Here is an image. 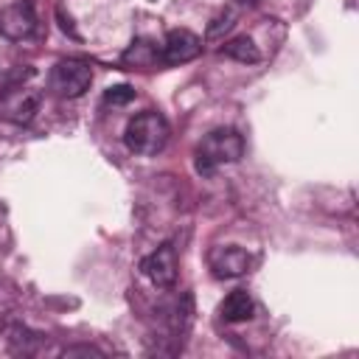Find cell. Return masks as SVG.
Segmentation results:
<instances>
[{
  "label": "cell",
  "mask_w": 359,
  "mask_h": 359,
  "mask_svg": "<svg viewBox=\"0 0 359 359\" xmlns=\"http://www.w3.org/2000/svg\"><path fill=\"white\" fill-rule=\"evenodd\" d=\"M202 50V39L185 28H177L165 36L163 48H160V62L163 65H185L191 59H196Z\"/></svg>",
  "instance_id": "obj_7"
},
{
  "label": "cell",
  "mask_w": 359,
  "mask_h": 359,
  "mask_svg": "<svg viewBox=\"0 0 359 359\" xmlns=\"http://www.w3.org/2000/svg\"><path fill=\"white\" fill-rule=\"evenodd\" d=\"M126 62H135L140 67H151V65L160 62V50L154 45H149V42H135L132 50L126 53Z\"/></svg>",
  "instance_id": "obj_11"
},
{
  "label": "cell",
  "mask_w": 359,
  "mask_h": 359,
  "mask_svg": "<svg viewBox=\"0 0 359 359\" xmlns=\"http://www.w3.org/2000/svg\"><path fill=\"white\" fill-rule=\"evenodd\" d=\"M168 121L160 115V112H140L135 115L129 123H126V132H123V140L129 146V151L135 154H143V157H154L165 149L168 143Z\"/></svg>",
  "instance_id": "obj_1"
},
{
  "label": "cell",
  "mask_w": 359,
  "mask_h": 359,
  "mask_svg": "<svg viewBox=\"0 0 359 359\" xmlns=\"http://www.w3.org/2000/svg\"><path fill=\"white\" fill-rule=\"evenodd\" d=\"M34 31H36V14H34L31 0H17L0 11V34L6 39L20 42V39L34 36Z\"/></svg>",
  "instance_id": "obj_5"
},
{
  "label": "cell",
  "mask_w": 359,
  "mask_h": 359,
  "mask_svg": "<svg viewBox=\"0 0 359 359\" xmlns=\"http://www.w3.org/2000/svg\"><path fill=\"white\" fill-rule=\"evenodd\" d=\"M93 84V67L81 59H62L50 70V90L62 98H79Z\"/></svg>",
  "instance_id": "obj_3"
},
{
  "label": "cell",
  "mask_w": 359,
  "mask_h": 359,
  "mask_svg": "<svg viewBox=\"0 0 359 359\" xmlns=\"http://www.w3.org/2000/svg\"><path fill=\"white\" fill-rule=\"evenodd\" d=\"M208 264H210V269H213L216 278H241V275L250 272L252 258L247 255V250H241L236 244H227V247L210 250Z\"/></svg>",
  "instance_id": "obj_8"
},
{
  "label": "cell",
  "mask_w": 359,
  "mask_h": 359,
  "mask_svg": "<svg viewBox=\"0 0 359 359\" xmlns=\"http://www.w3.org/2000/svg\"><path fill=\"white\" fill-rule=\"evenodd\" d=\"M252 311H255L252 297H250L244 289L230 292V294L222 300V306H219V314H222L227 323H244V320L252 317Z\"/></svg>",
  "instance_id": "obj_9"
},
{
  "label": "cell",
  "mask_w": 359,
  "mask_h": 359,
  "mask_svg": "<svg viewBox=\"0 0 359 359\" xmlns=\"http://www.w3.org/2000/svg\"><path fill=\"white\" fill-rule=\"evenodd\" d=\"M244 154V137L236 129H213L196 149V171L213 174L219 165L238 163Z\"/></svg>",
  "instance_id": "obj_2"
},
{
  "label": "cell",
  "mask_w": 359,
  "mask_h": 359,
  "mask_svg": "<svg viewBox=\"0 0 359 359\" xmlns=\"http://www.w3.org/2000/svg\"><path fill=\"white\" fill-rule=\"evenodd\" d=\"M230 25H233V14H222V17H216V20H213V25L208 28V36L213 39V36H219L222 31H227Z\"/></svg>",
  "instance_id": "obj_13"
},
{
  "label": "cell",
  "mask_w": 359,
  "mask_h": 359,
  "mask_svg": "<svg viewBox=\"0 0 359 359\" xmlns=\"http://www.w3.org/2000/svg\"><path fill=\"white\" fill-rule=\"evenodd\" d=\"M132 98H135V90H132L129 84L109 87V90L104 93V101H107V104H112V107H118V104H129Z\"/></svg>",
  "instance_id": "obj_12"
},
{
  "label": "cell",
  "mask_w": 359,
  "mask_h": 359,
  "mask_svg": "<svg viewBox=\"0 0 359 359\" xmlns=\"http://www.w3.org/2000/svg\"><path fill=\"white\" fill-rule=\"evenodd\" d=\"M238 3H250V6H252V3H258V0H238Z\"/></svg>",
  "instance_id": "obj_14"
},
{
  "label": "cell",
  "mask_w": 359,
  "mask_h": 359,
  "mask_svg": "<svg viewBox=\"0 0 359 359\" xmlns=\"http://www.w3.org/2000/svg\"><path fill=\"white\" fill-rule=\"evenodd\" d=\"M36 109H39V93L28 90V87H14V90L3 93V98H0V118L8 123H17V126L31 123Z\"/></svg>",
  "instance_id": "obj_4"
},
{
  "label": "cell",
  "mask_w": 359,
  "mask_h": 359,
  "mask_svg": "<svg viewBox=\"0 0 359 359\" xmlns=\"http://www.w3.org/2000/svg\"><path fill=\"white\" fill-rule=\"evenodd\" d=\"M222 50H224L230 59L244 62V65H255V62H261V50H258V45H255L250 36H233L230 42H224Z\"/></svg>",
  "instance_id": "obj_10"
},
{
  "label": "cell",
  "mask_w": 359,
  "mask_h": 359,
  "mask_svg": "<svg viewBox=\"0 0 359 359\" xmlns=\"http://www.w3.org/2000/svg\"><path fill=\"white\" fill-rule=\"evenodd\" d=\"M140 272H143L154 286H160V289L174 286V280H177V252H174V247H171V244L157 247L151 255H146V258L140 261Z\"/></svg>",
  "instance_id": "obj_6"
}]
</instances>
